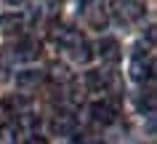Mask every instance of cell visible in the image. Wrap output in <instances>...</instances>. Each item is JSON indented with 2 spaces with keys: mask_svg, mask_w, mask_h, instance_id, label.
<instances>
[{
  "mask_svg": "<svg viewBox=\"0 0 157 144\" xmlns=\"http://www.w3.org/2000/svg\"><path fill=\"white\" fill-rule=\"evenodd\" d=\"M75 128H77V120L69 115V112H61V115H56V118L51 120V131L59 136H67V134H72Z\"/></svg>",
  "mask_w": 157,
  "mask_h": 144,
  "instance_id": "6",
  "label": "cell"
},
{
  "mask_svg": "<svg viewBox=\"0 0 157 144\" xmlns=\"http://www.w3.org/2000/svg\"><path fill=\"white\" fill-rule=\"evenodd\" d=\"M27 144H45V142H43V139H29Z\"/></svg>",
  "mask_w": 157,
  "mask_h": 144,
  "instance_id": "13",
  "label": "cell"
},
{
  "mask_svg": "<svg viewBox=\"0 0 157 144\" xmlns=\"http://www.w3.org/2000/svg\"><path fill=\"white\" fill-rule=\"evenodd\" d=\"M152 72H155V64L149 59H141V56H136V59L131 61V77L136 80V83H144V80H149L152 77Z\"/></svg>",
  "mask_w": 157,
  "mask_h": 144,
  "instance_id": "4",
  "label": "cell"
},
{
  "mask_svg": "<svg viewBox=\"0 0 157 144\" xmlns=\"http://www.w3.org/2000/svg\"><path fill=\"white\" fill-rule=\"evenodd\" d=\"M43 80V72H37V69H24V72H19L16 75V83L21 85V88H27V85H37Z\"/></svg>",
  "mask_w": 157,
  "mask_h": 144,
  "instance_id": "11",
  "label": "cell"
},
{
  "mask_svg": "<svg viewBox=\"0 0 157 144\" xmlns=\"http://www.w3.org/2000/svg\"><path fill=\"white\" fill-rule=\"evenodd\" d=\"M37 56H40V43L32 40V37L19 40L16 48H13V59H16V61H35Z\"/></svg>",
  "mask_w": 157,
  "mask_h": 144,
  "instance_id": "3",
  "label": "cell"
},
{
  "mask_svg": "<svg viewBox=\"0 0 157 144\" xmlns=\"http://www.w3.org/2000/svg\"><path fill=\"white\" fill-rule=\"evenodd\" d=\"M96 48H99V56L104 61H117L120 59V45H117L115 37H101Z\"/></svg>",
  "mask_w": 157,
  "mask_h": 144,
  "instance_id": "7",
  "label": "cell"
},
{
  "mask_svg": "<svg viewBox=\"0 0 157 144\" xmlns=\"http://www.w3.org/2000/svg\"><path fill=\"white\" fill-rule=\"evenodd\" d=\"M91 118L93 123H101V126H109V123H115L117 118V110H115V104L112 102H93L91 104Z\"/></svg>",
  "mask_w": 157,
  "mask_h": 144,
  "instance_id": "2",
  "label": "cell"
},
{
  "mask_svg": "<svg viewBox=\"0 0 157 144\" xmlns=\"http://www.w3.org/2000/svg\"><path fill=\"white\" fill-rule=\"evenodd\" d=\"M85 19H88V24H91V27L104 29V24H107V11L99 8V6H91V8L85 11Z\"/></svg>",
  "mask_w": 157,
  "mask_h": 144,
  "instance_id": "10",
  "label": "cell"
},
{
  "mask_svg": "<svg viewBox=\"0 0 157 144\" xmlns=\"http://www.w3.org/2000/svg\"><path fill=\"white\" fill-rule=\"evenodd\" d=\"M67 51L72 53V59H75V61H83V64H85V61H88V59L93 56V53H91V45H88V43H85L83 37H77V40H75L72 45L67 48Z\"/></svg>",
  "mask_w": 157,
  "mask_h": 144,
  "instance_id": "9",
  "label": "cell"
},
{
  "mask_svg": "<svg viewBox=\"0 0 157 144\" xmlns=\"http://www.w3.org/2000/svg\"><path fill=\"white\" fill-rule=\"evenodd\" d=\"M85 85L91 88V91H104L109 85V77H107V72H101V69H91V72H85Z\"/></svg>",
  "mask_w": 157,
  "mask_h": 144,
  "instance_id": "8",
  "label": "cell"
},
{
  "mask_svg": "<svg viewBox=\"0 0 157 144\" xmlns=\"http://www.w3.org/2000/svg\"><path fill=\"white\" fill-rule=\"evenodd\" d=\"M6 3H19V0H6Z\"/></svg>",
  "mask_w": 157,
  "mask_h": 144,
  "instance_id": "14",
  "label": "cell"
},
{
  "mask_svg": "<svg viewBox=\"0 0 157 144\" xmlns=\"http://www.w3.org/2000/svg\"><path fill=\"white\" fill-rule=\"evenodd\" d=\"M112 14H115L117 21L133 24V21H139L144 16V6H141L139 0H115L112 3Z\"/></svg>",
  "mask_w": 157,
  "mask_h": 144,
  "instance_id": "1",
  "label": "cell"
},
{
  "mask_svg": "<svg viewBox=\"0 0 157 144\" xmlns=\"http://www.w3.org/2000/svg\"><path fill=\"white\" fill-rule=\"evenodd\" d=\"M13 102H0V126H6L11 118H13Z\"/></svg>",
  "mask_w": 157,
  "mask_h": 144,
  "instance_id": "12",
  "label": "cell"
},
{
  "mask_svg": "<svg viewBox=\"0 0 157 144\" xmlns=\"http://www.w3.org/2000/svg\"><path fill=\"white\" fill-rule=\"evenodd\" d=\"M24 29V16L21 14H3L0 16V32L3 35H19Z\"/></svg>",
  "mask_w": 157,
  "mask_h": 144,
  "instance_id": "5",
  "label": "cell"
}]
</instances>
